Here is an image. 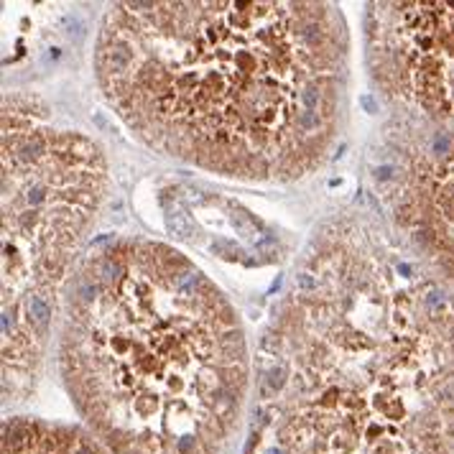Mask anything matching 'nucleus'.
Masks as SVG:
<instances>
[{
    "instance_id": "2",
    "label": "nucleus",
    "mask_w": 454,
    "mask_h": 454,
    "mask_svg": "<svg viewBox=\"0 0 454 454\" xmlns=\"http://www.w3.org/2000/svg\"><path fill=\"white\" fill-rule=\"evenodd\" d=\"M92 61L143 146L230 181L311 176L347 118L350 28L334 3H115Z\"/></svg>"
},
{
    "instance_id": "4",
    "label": "nucleus",
    "mask_w": 454,
    "mask_h": 454,
    "mask_svg": "<svg viewBox=\"0 0 454 454\" xmlns=\"http://www.w3.org/2000/svg\"><path fill=\"white\" fill-rule=\"evenodd\" d=\"M107 191L102 146L51 123L33 92L3 100V396L18 403L44 373L64 291Z\"/></svg>"
},
{
    "instance_id": "5",
    "label": "nucleus",
    "mask_w": 454,
    "mask_h": 454,
    "mask_svg": "<svg viewBox=\"0 0 454 454\" xmlns=\"http://www.w3.org/2000/svg\"><path fill=\"white\" fill-rule=\"evenodd\" d=\"M362 38L367 72L388 113L383 131L454 128V3H370Z\"/></svg>"
},
{
    "instance_id": "6",
    "label": "nucleus",
    "mask_w": 454,
    "mask_h": 454,
    "mask_svg": "<svg viewBox=\"0 0 454 454\" xmlns=\"http://www.w3.org/2000/svg\"><path fill=\"white\" fill-rule=\"evenodd\" d=\"M373 179L393 230L454 294V128L380 131Z\"/></svg>"
},
{
    "instance_id": "7",
    "label": "nucleus",
    "mask_w": 454,
    "mask_h": 454,
    "mask_svg": "<svg viewBox=\"0 0 454 454\" xmlns=\"http://www.w3.org/2000/svg\"><path fill=\"white\" fill-rule=\"evenodd\" d=\"M0 454H107L84 426L15 416L3 424Z\"/></svg>"
},
{
    "instance_id": "1",
    "label": "nucleus",
    "mask_w": 454,
    "mask_h": 454,
    "mask_svg": "<svg viewBox=\"0 0 454 454\" xmlns=\"http://www.w3.org/2000/svg\"><path fill=\"white\" fill-rule=\"evenodd\" d=\"M240 454H454V294L393 227L311 232L258 339Z\"/></svg>"
},
{
    "instance_id": "3",
    "label": "nucleus",
    "mask_w": 454,
    "mask_h": 454,
    "mask_svg": "<svg viewBox=\"0 0 454 454\" xmlns=\"http://www.w3.org/2000/svg\"><path fill=\"white\" fill-rule=\"evenodd\" d=\"M56 367L107 454H230L250 406L253 357L235 306L184 253L148 237L82 255Z\"/></svg>"
}]
</instances>
